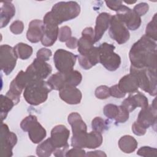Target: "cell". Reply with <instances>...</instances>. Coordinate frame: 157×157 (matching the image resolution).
<instances>
[{"mask_svg":"<svg viewBox=\"0 0 157 157\" xmlns=\"http://www.w3.org/2000/svg\"><path fill=\"white\" fill-rule=\"evenodd\" d=\"M129 57L131 66L137 68L156 69V42L145 35L131 48Z\"/></svg>","mask_w":157,"mask_h":157,"instance_id":"6da1fadb","label":"cell"},{"mask_svg":"<svg viewBox=\"0 0 157 157\" xmlns=\"http://www.w3.org/2000/svg\"><path fill=\"white\" fill-rule=\"evenodd\" d=\"M80 5L75 1H61L56 3L51 11L47 13L50 19L58 25L78 16Z\"/></svg>","mask_w":157,"mask_h":157,"instance_id":"7a4b0ae2","label":"cell"},{"mask_svg":"<svg viewBox=\"0 0 157 157\" xmlns=\"http://www.w3.org/2000/svg\"><path fill=\"white\" fill-rule=\"evenodd\" d=\"M52 90L47 82L44 80H33L25 88L23 96L28 104L38 105L47 99L48 94Z\"/></svg>","mask_w":157,"mask_h":157,"instance_id":"3957f363","label":"cell"},{"mask_svg":"<svg viewBox=\"0 0 157 157\" xmlns=\"http://www.w3.org/2000/svg\"><path fill=\"white\" fill-rule=\"evenodd\" d=\"M156 69L144 67H130V74L137 79L139 88L153 96L156 95Z\"/></svg>","mask_w":157,"mask_h":157,"instance_id":"277c9868","label":"cell"},{"mask_svg":"<svg viewBox=\"0 0 157 157\" xmlns=\"http://www.w3.org/2000/svg\"><path fill=\"white\" fill-rule=\"evenodd\" d=\"M69 135V130L63 124L56 125L52 129L50 139L55 148L53 153L55 156H65L69 146L67 143Z\"/></svg>","mask_w":157,"mask_h":157,"instance_id":"5b68a950","label":"cell"},{"mask_svg":"<svg viewBox=\"0 0 157 157\" xmlns=\"http://www.w3.org/2000/svg\"><path fill=\"white\" fill-rule=\"evenodd\" d=\"M98 48L99 63L108 71H116L121 64V58L114 52L115 47L112 44L104 42Z\"/></svg>","mask_w":157,"mask_h":157,"instance_id":"8992f818","label":"cell"},{"mask_svg":"<svg viewBox=\"0 0 157 157\" xmlns=\"http://www.w3.org/2000/svg\"><path fill=\"white\" fill-rule=\"evenodd\" d=\"M23 131L28 132L30 140L34 144H39L45 137L46 130L38 122L35 115H29L25 117L20 123Z\"/></svg>","mask_w":157,"mask_h":157,"instance_id":"52a82bcc","label":"cell"},{"mask_svg":"<svg viewBox=\"0 0 157 157\" xmlns=\"http://www.w3.org/2000/svg\"><path fill=\"white\" fill-rule=\"evenodd\" d=\"M31 82L28 74L23 71H20L15 78L11 82L9 90L7 92L6 96L10 98L15 105L17 104L20 101L21 93L23 89Z\"/></svg>","mask_w":157,"mask_h":157,"instance_id":"ba28073f","label":"cell"},{"mask_svg":"<svg viewBox=\"0 0 157 157\" xmlns=\"http://www.w3.org/2000/svg\"><path fill=\"white\" fill-rule=\"evenodd\" d=\"M77 56L64 49L57 50L53 56L56 69L61 73H67L73 70Z\"/></svg>","mask_w":157,"mask_h":157,"instance_id":"9c48e42d","label":"cell"},{"mask_svg":"<svg viewBox=\"0 0 157 157\" xmlns=\"http://www.w3.org/2000/svg\"><path fill=\"white\" fill-rule=\"evenodd\" d=\"M109 33L110 37L118 44L126 43L130 37L128 29L116 15L112 16Z\"/></svg>","mask_w":157,"mask_h":157,"instance_id":"30bf717a","label":"cell"},{"mask_svg":"<svg viewBox=\"0 0 157 157\" xmlns=\"http://www.w3.org/2000/svg\"><path fill=\"white\" fill-rule=\"evenodd\" d=\"M17 142L15 133L9 131L6 124L2 123L1 128V156L10 157L13 155L12 149Z\"/></svg>","mask_w":157,"mask_h":157,"instance_id":"8fae6325","label":"cell"},{"mask_svg":"<svg viewBox=\"0 0 157 157\" xmlns=\"http://www.w3.org/2000/svg\"><path fill=\"white\" fill-rule=\"evenodd\" d=\"M17 56L13 48L9 45H1L0 48L1 69L6 75H9L16 66Z\"/></svg>","mask_w":157,"mask_h":157,"instance_id":"7c38bea8","label":"cell"},{"mask_svg":"<svg viewBox=\"0 0 157 157\" xmlns=\"http://www.w3.org/2000/svg\"><path fill=\"white\" fill-rule=\"evenodd\" d=\"M52 66L45 61L37 58L27 67L26 72L29 77L31 82L37 80H44L51 74Z\"/></svg>","mask_w":157,"mask_h":157,"instance_id":"4fadbf2b","label":"cell"},{"mask_svg":"<svg viewBox=\"0 0 157 157\" xmlns=\"http://www.w3.org/2000/svg\"><path fill=\"white\" fill-rule=\"evenodd\" d=\"M116 15L130 30L137 29L141 25V18L132 9L122 5L117 11Z\"/></svg>","mask_w":157,"mask_h":157,"instance_id":"5bb4252c","label":"cell"},{"mask_svg":"<svg viewBox=\"0 0 157 157\" xmlns=\"http://www.w3.org/2000/svg\"><path fill=\"white\" fill-rule=\"evenodd\" d=\"M43 23L45 29L41 39L42 44L45 47H50L56 42L58 36V25L53 22L46 14L44 17Z\"/></svg>","mask_w":157,"mask_h":157,"instance_id":"9a60e30c","label":"cell"},{"mask_svg":"<svg viewBox=\"0 0 157 157\" xmlns=\"http://www.w3.org/2000/svg\"><path fill=\"white\" fill-rule=\"evenodd\" d=\"M156 99L153 103L147 107L142 109L139 112L136 121L145 129L153 126L156 121Z\"/></svg>","mask_w":157,"mask_h":157,"instance_id":"2e32d148","label":"cell"},{"mask_svg":"<svg viewBox=\"0 0 157 157\" xmlns=\"http://www.w3.org/2000/svg\"><path fill=\"white\" fill-rule=\"evenodd\" d=\"M94 31L91 27L85 28L82 33V37L78 40V52L81 55H86L94 47Z\"/></svg>","mask_w":157,"mask_h":157,"instance_id":"e0dca14e","label":"cell"},{"mask_svg":"<svg viewBox=\"0 0 157 157\" xmlns=\"http://www.w3.org/2000/svg\"><path fill=\"white\" fill-rule=\"evenodd\" d=\"M59 91L60 98L68 104H78L82 100V93L75 86L65 85Z\"/></svg>","mask_w":157,"mask_h":157,"instance_id":"ac0fdd59","label":"cell"},{"mask_svg":"<svg viewBox=\"0 0 157 157\" xmlns=\"http://www.w3.org/2000/svg\"><path fill=\"white\" fill-rule=\"evenodd\" d=\"M121 105L129 112H131L138 107L142 109L147 107L148 105V101L144 94L139 92L135 94L129 95L124 99Z\"/></svg>","mask_w":157,"mask_h":157,"instance_id":"d6986e66","label":"cell"},{"mask_svg":"<svg viewBox=\"0 0 157 157\" xmlns=\"http://www.w3.org/2000/svg\"><path fill=\"white\" fill-rule=\"evenodd\" d=\"M45 29L43 21L33 20L29 23L28 29L26 33L28 40L32 43H37L41 40Z\"/></svg>","mask_w":157,"mask_h":157,"instance_id":"ffe728a7","label":"cell"},{"mask_svg":"<svg viewBox=\"0 0 157 157\" xmlns=\"http://www.w3.org/2000/svg\"><path fill=\"white\" fill-rule=\"evenodd\" d=\"M112 15L107 12H102L98 15L94 28V41H99L110 26Z\"/></svg>","mask_w":157,"mask_h":157,"instance_id":"44dd1931","label":"cell"},{"mask_svg":"<svg viewBox=\"0 0 157 157\" xmlns=\"http://www.w3.org/2000/svg\"><path fill=\"white\" fill-rule=\"evenodd\" d=\"M77 57L80 66L85 70L90 69L99 63L98 48L94 47L86 55H79Z\"/></svg>","mask_w":157,"mask_h":157,"instance_id":"7402d4cb","label":"cell"},{"mask_svg":"<svg viewBox=\"0 0 157 157\" xmlns=\"http://www.w3.org/2000/svg\"><path fill=\"white\" fill-rule=\"evenodd\" d=\"M67 121L71 126L73 136L87 132V126L77 112L71 113L67 117Z\"/></svg>","mask_w":157,"mask_h":157,"instance_id":"603a6c76","label":"cell"},{"mask_svg":"<svg viewBox=\"0 0 157 157\" xmlns=\"http://www.w3.org/2000/svg\"><path fill=\"white\" fill-rule=\"evenodd\" d=\"M118 86L124 93H134L138 91L139 88L137 79L131 74L123 76L120 80Z\"/></svg>","mask_w":157,"mask_h":157,"instance_id":"cb8c5ba5","label":"cell"},{"mask_svg":"<svg viewBox=\"0 0 157 157\" xmlns=\"http://www.w3.org/2000/svg\"><path fill=\"white\" fill-rule=\"evenodd\" d=\"M15 7L11 1H4L1 7V28L6 26L11 18L15 15Z\"/></svg>","mask_w":157,"mask_h":157,"instance_id":"d4e9b609","label":"cell"},{"mask_svg":"<svg viewBox=\"0 0 157 157\" xmlns=\"http://www.w3.org/2000/svg\"><path fill=\"white\" fill-rule=\"evenodd\" d=\"M138 143L136 139L129 135L123 136L118 140L120 149L125 153H131L134 151Z\"/></svg>","mask_w":157,"mask_h":157,"instance_id":"484cf974","label":"cell"},{"mask_svg":"<svg viewBox=\"0 0 157 157\" xmlns=\"http://www.w3.org/2000/svg\"><path fill=\"white\" fill-rule=\"evenodd\" d=\"M102 143V133L93 130V131L86 134L85 140V148L94 149L99 147Z\"/></svg>","mask_w":157,"mask_h":157,"instance_id":"4316f807","label":"cell"},{"mask_svg":"<svg viewBox=\"0 0 157 157\" xmlns=\"http://www.w3.org/2000/svg\"><path fill=\"white\" fill-rule=\"evenodd\" d=\"M47 82L52 90L59 91L66 85L64 74L59 72H56L52 75Z\"/></svg>","mask_w":157,"mask_h":157,"instance_id":"83f0119b","label":"cell"},{"mask_svg":"<svg viewBox=\"0 0 157 157\" xmlns=\"http://www.w3.org/2000/svg\"><path fill=\"white\" fill-rule=\"evenodd\" d=\"M13 49L17 58L23 60L28 59L32 55L33 52L31 46L23 42L17 44L13 47Z\"/></svg>","mask_w":157,"mask_h":157,"instance_id":"f1b7e54d","label":"cell"},{"mask_svg":"<svg viewBox=\"0 0 157 157\" xmlns=\"http://www.w3.org/2000/svg\"><path fill=\"white\" fill-rule=\"evenodd\" d=\"M55 150L50 139L48 138L42 143L39 144L36 148V154L40 157L50 156Z\"/></svg>","mask_w":157,"mask_h":157,"instance_id":"f546056e","label":"cell"},{"mask_svg":"<svg viewBox=\"0 0 157 157\" xmlns=\"http://www.w3.org/2000/svg\"><path fill=\"white\" fill-rule=\"evenodd\" d=\"M14 105H15V103L10 98L3 94L1 95L0 113H1V118L2 121L6 119L7 115V113L10 110H11V109Z\"/></svg>","mask_w":157,"mask_h":157,"instance_id":"4dcf8cb0","label":"cell"},{"mask_svg":"<svg viewBox=\"0 0 157 157\" xmlns=\"http://www.w3.org/2000/svg\"><path fill=\"white\" fill-rule=\"evenodd\" d=\"M65 75L66 85L77 86L78 85L82 80V75L80 72L75 70H72L67 73H64Z\"/></svg>","mask_w":157,"mask_h":157,"instance_id":"1f68e13d","label":"cell"},{"mask_svg":"<svg viewBox=\"0 0 157 157\" xmlns=\"http://www.w3.org/2000/svg\"><path fill=\"white\" fill-rule=\"evenodd\" d=\"M146 36L151 39L156 41L157 40V29H156V13L154 15L151 20L148 23L145 29Z\"/></svg>","mask_w":157,"mask_h":157,"instance_id":"d6a6232c","label":"cell"},{"mask_svg":"<svg viewBox=\"0 0 157 157\" xmlns=\"http://www.w3.org/2000/svg\"><path fill=\"white\" fill-rule=\"evenodd\" d=\"M103 112L104 115L108 118L115 119L118 113L119 108L118 106L115 104H109L104 106Z\"/></svg>","mask_w":157,"mask_h":157,"instance_id":"836d02e7","label":"cell"},{"mask_svg":"<svg viewBox=\"0 0 157 157\" xmlns=\"http://www.w3.org/2000/svg\"><path fill=\"white\" fill-rule=\"evenodd\" d=\"M91 126L93 131L102 133L106 128V124L104 119L101 117H96L92 120Z\"/></svg>","mask_w":157,"mask_h":157,"instance_id":"e575fe53","label":"cell"},{"mask_svg":"<svg viewBox=\"0 0 157 157\" xmlns=\"http://www.w3.org/2000/svg\"><path fill=\"white\" fill-rule=\"evenodd\" d=\"M137 155L145 157H156L157 150L155 148L144 146L137 150Z\"/></svg>","mask_w":157,"mask_h":157,"instance_id":"d590c367","label":"cell"},{"mask_svg":"<svg viewBox=\"0 0 157 157\" xmlns=\"http://www.w3.org/2000/svg\"><path fill=\"white\" fill-rule=\"evenodd\" d=\"M72 31L67 26H64L59 29L58 38L60 42H66L71 37Z\"/></svg>","mask_w":157,"mask_h":157,"instance_id":"8d00e7d4","label":"cell"},{"mask_svg":"<svg viewBox=\"0 0 157 157\" xmlns=\"http://www.w3.org/2000/svg\"><path fill=\"white\" fill-rule=\"evenodd\" d=\"M94 94L96 97L99 99H105L110 96L109 88L105 85H101L97 87Z\"/></svg>","mask_w":157,"mask_h":157,"instance_id":"74e56055","label":"cell"},{"mask_svg":"<svg viewBox=\"0 0 157 157\" xmlns=\"http://www.w3.org/2000/svg\"><path fill=\"white\" fill-rule=\"evenodd\" d=\"M118 108H119V112L115 120L117 123H124L129 119V112L121 105L118 106Z\"/></svg>","mask_w":157,"mask_h":157,"instance_id":"f35d334b","label":"cell"},{"mask_svg":"<svg viewBox=\"0 0 157 157\" xmlns=\"http://www.w3.org/2000/svg\"><path fill=\"white\" fill-rule=\"evenodd\" d=\"M52 55V52L50 49L47 48H42L37 51L36 56H37V58L40 60L47 61L49 60Z\"/></svg>","mask_w":157,"mask_h":157,"instance_id":"ab89813d","label":"cell"},{"mask_svg":"<svg viewBox=\"0 0 157 157\" xmlns=\"http://www.w3.org/2000/svg\"><path fill=\"white\" fill-rule=\"evenodd\" d=\"M24 29V24L21 21L16 20L10 26V31L14 34H20Z\"/></svg>","mask_w":157,"mask_h":157,"instance_id":"60d3db41","label":"cell"},{"mask_svg":"<svg viewBox=\"0 0 157 157\" xmlns=\"http://www.w3.org/2000/svg\"><path fill=\"white\" fill-rule=\"evenodd\" d=\"M149 6L146 2H141L136 5L133 10L140 17L144 15L148 10Z\"/></svg>","mask_w":157,"mask_h":157,"instance_id":"b9f144b4","label":"cell"},{"mask_svg":"<svg viewBox=\"0 0 157 157\" xmlns=\"http://www.w3.org/2000/svg\"><path fill=\"white\" fill-rule=\"evenodd\" d=\"M110 95L114 98H121L125 96L126 93H123L118 87V84L114 85L109 88Z\"/></svg>","mask_w":157,"mask_h":157,"instance_id":"7bdbcfd3","label":"cell"},{"mask_svg":"<svg viewBox=\"0 0 157 157\" xmlns=\"http://www.w3.org/2000/svg\"><path fill=\"white\" fill-rule=\"evenodd\" d=\"M85 151L82 148L74 147L73 148L67 151L65 156L67 157L73 156H85Z\"/></svg>","mask_w":157,"mask_h":157,"instance_id":"ee69618b","label":"cell"},{"mask_svg":"<svg viewBox=\"0 0 157 157\" xmlns=\"http://www.w3.org/2000/svg\"><path fill=\"white\" fill-rule=\"evenodd\" d=\"M132 131L136 136H143L145 134L147 129L142 126L137 121H135L132 125Z\"/></svg>","mask_w":157,"mask_h":157,"instance_id":"f6af8a7d","label":"cell"},{"mask_svg":"<svg viewBox=\"0 0 157 157\" xmlns=\"http://www.w3.org/2000/svg\"><path fill=\"white\" fill-rule=\"evenodd\" d=\"M105 2L109 9L116 12L123 5V2L121 1H105Z\"/></svg>","mask_w":157,"mask_h":157,"instance_id":"bcb514c9","label":"cell"},{"mask_svg":"<svg viewBox=\"0 0 157 157\" xmlns=\"http://www.w3.org/2000/svg\"><path fill=\"white\" fill-rule=\"evenodd\" d=\"M78 40L75 37H71L69 40H67L66 42V45L67 48L71 49H74L77 47Z\"/></svg>","mask_w":157,"mask_h":157,"instance_id":"7dc6e473","label":"cell"},{"mask_svg":"<svg viewBox=\"0 0 157 157\" xmlns=\"http://www.w3.org/2000/svg\"><path fill=\"white\" fill-rule=\"evenodd\" d=\"M85 156H107V155L102 151L96 150L93 151L88 152Z\"/></svg>","mask_w":157,"mask_h":157,"instance_id":"c3c4849f","label":"cell"},{"mask_svg":"<svg viewBox=\"0 0 157 157\" xmlns=\"http://www.w3.org/2000/svg\"><path fill=\"white\" fill-rule=\"evenodd\" d=\"M125 3L126 4H134L135 3L136 1H131V2H129V1H124Z\"/></svg>","mask_w":157,"mask_h":157,"instance_id":"681fc988","label":"cell"}]
</instances>
